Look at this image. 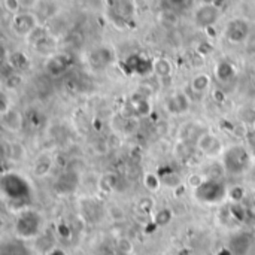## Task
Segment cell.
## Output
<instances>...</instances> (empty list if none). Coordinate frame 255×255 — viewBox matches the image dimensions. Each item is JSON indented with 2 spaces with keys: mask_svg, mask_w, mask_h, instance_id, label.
<instances>
[{
  "mask_svg": "<svg viewBox=\"0 0 255 255\" xmlns=\"http://www.w3.org/2000/svg\"><path fill=\"white\" fill-rule=\"evenodd\" d=\"M247 140H248V143H250L253 148H255V128L254 130H251V131L247 134Z\"/></svg>",
  "mask_w": 255,
  "mask_h": 255,
  "instance_id": "31",
  "label": "cell"
},
{
  "mask_svg": "<svg viewBox=\"0 0 255 255\" xmlns=\"http://www.w3.org/2000/svg\"><path fill=\"white\" fill-rule=\"evenodd\" d=\"M131 108L134 109V112L137 115H143V117L149 115V112H151V105H149L148 99L143 94H139V93H136L133 96V99H131Z\"/></svg>",
  "mask_w": 255,
  "mask_h": 255,
  "instance_id": "17",
  "label": "cell"
},
{
  "mask_svg": "<svg viewBox=\"0 0 255 255\" xmlns=\"http://www.w3.org/2000/svg\"><path fill=\"white\" fill-rule=\"evenodd\" d=\"M169 3L170 7L173 9H178V7H184L187 4V0H166Z\"/></svg>",
  "mask_w": 255,
  "mask_h": 255,
  "instance_id": "29",
  "label": "cell"
},
{
  "mask_svg": "<svg viewBox=\"0 0 255 255\" xmlns=\"http://www.w3.org/2000/svg\"><path fill=\"white\" fill-rule=\"evenodd\" d=\"M161 184H163V181H161V178H158V175H155L152 172L145 173V176H143V185H145V188L148 191H152V193L158 191L160 187H161Z\"/></svg>",
  "mask_w": 255,
  "mask_h": 255,
  "instance_id": "22",
  "label": "cell"
},
{
  "mask_svg": "<svg viewBox=\"0 0 255 255\" xmlns=\"http://www.w3.org/2000/svg\"><path fill=\"white\" fill-rule=\"evenodd\" d=\"M70 58L64 54H58V55H52L48 63H46V72L51 75V76H60L63 75L69 67H70Z\"/></svg>",
  "mask_w": 255,
  "mask_h": 255,
  "instance_id": "12",
  "label": "cell"
},
{
  "mask_svg": "<svg viewBox=\"0 0 255 255\" xmlns=\"http://www.w3.org/2000/svg\"><path fill=\"white\" fill-rule=\"evenodd\" d=\"M232 214H233V217L236 218V220H244V217H245V212H244V208L239 205V203H235L233 206H232Z\"/></svg>",
  "mask_w": 255,
  "mask_h": 255,
  "instance_id": "26",
  "label": "cell"
},
{
  "mask_svg": "<svg viewBox=\"0 0 255 255\" xmlns=\"http://www.w3.org/2000/svg\"><path fill=\"white\" fill-rule=\"evenodd\" d=\"M46 255H67L61 248H51L48 253H46Z\"/></svg>",
  "mask_w": 255,
  "mask_h": 255,
  "instance_id": "32",
  "label": "cell"
},
{
  "mask_svg": "<svg viewBox=\"0 0 255 255\" xmlns=\"http://www.w3.org/2000/svg\"><path fill=\"white\" fill-rule=\"evenodd\" d=\"M194 196L202 203L217 205L229 197V188L220 178H206L194 190Z\"/></svg>",
  "mask_w": 255,
  "mask_h": 255,
  "instance_id": "3",
  "label": "cell"
},
{
  "mask_svg": "<svg viewBox=\"0 0 255 255\" xmlns=\"http://www.w3.org/2000/svg\"><path fill=\"white\" fill-rule=\"evenodd\" d=\"M245 197V190L242 187H233L229 190V199H232L235 203H239Z\"/></svg>",
  "mask_w": 255,
  "mask_h": 255,
  "instance_id": "24",
  "label": "cell"
},
{
  "mask_svg": "<svg viewBox=\"0 0 255 255\" xmlns=\"http://www.w3.org/2000/svg\"><path fill=\"white\" fill-rule=\"evenodd\" d=\"M42 232V217L33 209L19 212L15 221V233L19 239H33Z\"/></svg>",
  "mask_w": 255,
  "mask_h": 255,
  "instance_id": "4",
  "label": "cell"
},
{
  "mask_svg": "<svg viewBox=\"0 0 255 255\" xmlns=\"http://www.w3.org/2000/svg\"><path fill=\"white\" fill-rule=\"evenodd\" d=\"M10 109H12V106H10V99L6 96V93H1V94H0V115L7 114Z\"/></svg>",
  "mask_w": 255,
  "mask_h": 255,
  "instance_id": "25",
  "label": "cell"
},
{
  "mask_svg": "<svg viewBox=\"0 0 255 255\" xmlns=\"http://www.w3.org/2000/svg\"><path fill=\"white\" fill-rule=\"evenodd\" d=\"M4 4H6L7 10H10L13 13L19 9V0H4Z\"/></svg>",
  "mask_w": 255,
  "mask_h": 255,
  "instance_id": "27",
  "label": "cell"
},
{
  "mask_svg": "<svg viewBox=\"0 0 255 255\" xmlns=\"http://www.w3.org/2000/svg\"><path fill=\"white\" fill-rule=\"evenodd\" d=\"M205 179H206V178H202V175H193V176L190 178V184H191V187L196 190Z\"/></svg>",
  "mask_w": 255,
  "mask_h": 255,
  "instance_id": "28",
  "label": "cell"
},
{
  "mask_svg": "<svg viewBox=\"0 0 255 255\" xmlns=\"http://www.w3.org/2000/svg\"><path fill=\"white\" fill-rule=\"evenodd\" d=\"M172 221V211L170 209H160V211H157V214H155V224L157 226H160V227H164V226H167L169 223Z\"/></svg>",
  "mask_w": 255,
  "mask_h": 255,
  "instance_id": "23",
  "label": "cell"
},
{
  "mask_svg": "<svg viewBox=\"0 0 255 255\" xmlns=\"http://www.w3.org/2000/svg\"><path fill=\"white\" fill-rule=\"evenodd\" d=\"M0 255H30V253H28L27 247L22 245L21 242H18V241H10V242L3 244L1 251H0Z\"/></svg>",
  "mask_w": 255,
  "mask_h": 255,
  "instance_id": "20",
  "label": "cell"
},
{
  "mask_svg": "<svg viewBox=\"0 0 255 255\" xmlns=\"http://www.w3.org/2000/svg\"><path fill=\"white\" fill-rule=\"evenodd\" d=\"M215 76L218 81H223V82H227L230 79H233L236 76V67L227 61V60H221L218 61L217 67H215Z\"/></svg>",
  "mask_w": 255,
  "mask_h": 255,
  "instance_id": "14",
  "label": "cell"
},
{
  "mask_svg": "<svg viewBox=\"0 0 255 255\" xmlns=\"http://www.w3.org/2000/svg\"><path fill=\"white\" fill-rule=\"evenodd\" d=\"M194 146H196L197 151H200L202 154L209 155V157H215V155L223 152L221 140L217 136H214L212 133H209V131H203L199 136V139L196 140Z\"/></svg>",
  "mask_w": 255,
  "mask_h": 255,
  "instance_id": "6",
  "label": "cell"
},
{
  "mask_svg": "<svg viewBox=\"0 0 255 255\" xmlns=\"http://www.w3.org/2000/svg\"><path fill=\"white\" fill-rule=\"evenodd\" d=\"M220 15H221V10L218 7V4H214V3H205L202 4L196 13H194V21L197 24V27L206 30L209 27H214L217 24V21L220 19Z\"/></svg>",
  "mask_w": 255,
  "mask_h": 255,
  "instance_id": "5",
  "label": "cell"
},
{
  "mask_svg": "<svg viewBox=\"0 0 255 255\" xmlns=\"http://www.w3.org/2000/svg\"><path fill=\"white\" fill-rule=\"evenodd\" d=\"M0 191L9 209L22 212L33 200V188L30 182L16 172H7L0 178Z\"/></svg>",
  "mask_w": 255,
  "mask_h": 255,
  "instance_id": "1",
  "label": "cell"
},
{
  "mask_svg": "<svg viewBox=\"0 0 255 255\" xmlns=\"http://www.w3.org/2000/svg\"><path fill=\"white\" fill-rule=\"evenodd\" d=\"M251 247H253V238L247 233H239L230 239L229 251L232 253V255H247L250 253Z\"/></svg>",
  "mask_w": 255,
  "mask_h": 255,
  "instance_id": "11",
  "label": "cell"
},
{
  "mask_svg": "<svg viewBox=\"0 0 255 255\" xmlns=\"http://www.w3.org/2000/svg\"><path fill=\"white\" fill-rule=\"evenodd\" d=\"M124 67L128 69V73H136V75H149L154 73V60L146 58L143 55L133 54L124 61Z\"/></svg>",
  "mask_w": 255,
  "mask_h": 255,
  "instance_id": "8",
  "label": "cell"
},
{
  "mask_svg": "<svg viewBox=\"0 0 255 255\" xmlns=\"http://www.w3.org/2000/svg\"><path fill=\"white\" fill-rule=\"evenodd\" d=\"M172 72H173V66L169 58L160 57V58L154 60V73L158 78H169L172 75Z\"/></svg>",
  "mask_w": 255,
  "mask_h": 255,
  "instance_id": "16",
  "label": "cell"
},
{
  "mask_svg": "<svg viewBox=\"0 0 255 255\" xmlns=\"http://www.w3.org/2000/svg\"><path fill=\"white\" fill-rule=\"evenodd\" d=\"M12 28L19 36H30V33L37 28L36 16L33 13H16L12 19Z\"/></svg>",
  "mask_w": 255,
  "mask_h": 255,
  "instance_id": "10",
  "label": "cell"
},
{
  "mask_svg": "<svg viewBox=\"0 0 255 255\" xmlns=\"http://www.w3.org/2000/svg\"><path fill=\"white\" fill-rule=\"evenodd\" d=\"M52 167V158L48 157V155H40L36 161H34V166H33V173L34 176L37 178H43L49 173Z\"/></svg>",
  "mask_w": 255,
  "mask_h": 255,
  "instance_id": "18",
  "label": "cell"
},
{
  "mask_svg": "<svg viewBox=\"0 0 255 255\" xmlns=\"http://www.w3.org/2000/svg\"><path fill=\"white\" fill-rule=\"evenodd\" d=\"M78 187V176L76 173L66 172L55 181V190L58 194H70Z\"/></svg>",
  "mask_w": 255,
  "mask_h": 255,
  "instance_id": "13",
  "label": "cell"
},
{
  "mask_svg": "<svg viewBox=\"0 0 255 255\" xmlns=\"http://www.w3.org/2000/svg\"><path fill=\"white\" fill-rule=\"evenodd\" d=\"M9 63H10V66H12L13 69H16V70H24V69H27V66H28V58H27V55H25L24 52L16 51V52H12V54H10Z\"/></svg>",
  "mask_w": 255,
  "mask_h": 255,
  "instance_id": "21",
  "label": "cell"
},
{
  "mask_svg": "<svg viewBox=\"0 0 255 255\" xmlns=\"http://www.w3.org/2000/svg\"><path fill=\"white\" fill-rule=\"evenodd\" d=\"M191 90H193V93H196V94H203V93H206L208 90H209V87H211V78H209V75H206V73H199V75H196L194 78H193V81H191Z\"/></svg>",
  "mask_w": 255,
  "mask_h": 255,
  "instance_id": "19",
  "label": "cell"
},
{
  "mask_svg": "<svg viewBox=\"0 0 255 255\" xmlns=\"http://www.w3.org/2000/svg\"><path fill=\"white\" fill-rule=\"evenodd\" d=\"M250 30H251L250 24L245 19L236 18V19H232L227 24V27H226V37L232 43H242L250 36Z\"/></svg>",
  "mask_w": 255,
  "mask_h": 255,
  "instance_id": "7",
  "label": "cell"
},
{
  "mask_svg": "<svg viewBox=\"0 0 255 255\" xmlns=\"http://www.w3.org/2000/svg\"><path fill=\"white\" fill-rule=\"evenodd\" d=\"M1 121H3V126L10 131H18L22 127V117L19 112H16L13 109H10L4 115H1Z\"/></svg>",
  "mask_w": 255,
  "mask_h": 255,
  "instance_id": "15",
  "label": "cell"
},
{
  "mask_svg": "<svg viewBox=\"0 0 255 255\" xmlns=\"http://www.w3.org/2000/svg\"><path fill=\"white\" fill-rule=\"evenodd\" d=\"M191 108L190 96L184 91H176L166 99V109L172 115H185Z\"/></svg>",
  "mask_w": 255,
  "mask_h": 255,
  "instance_id": "9",
  "label": "cell"
},
{
  "mask_svg": "<svg viewBox=\"0 0 255 255\" xmlns=\"http://www.w3.org/2000/svg\"><path fill=\"white\" fill-rule=\"evenodd\" d=\"M223 167L232 176L244 175L251 167V154L244 145H233L224 151Z\"/></svg>",
  "mask_w": 255,
  "mask_h": 255,
  "instance_id": "2",
  "label": "cell"
},
{
  "mask_svg": "<svg viewBox=\"0 0 255 255\" xmlns=\"http://www.w3.org/2000/svg\"><path fill=\"white\" fill-rule=\"evenodd\" d=\"M58 235H60L61 238H69V236H70L69 227H67L66 224H60V226H58Z\"/></svg>",
  "mask_w": 255,
  "mask_h": 255,
  "instance_id": "30",
  "label": "cell"
}]
</instances>
